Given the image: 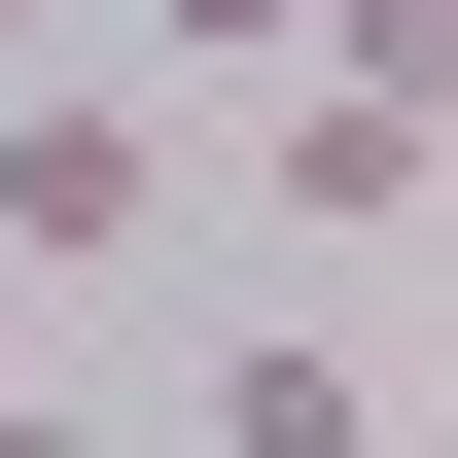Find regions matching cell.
<instances>
[{
	"mask_svg": "<svg viewBox=\"0 0 458 458\" xmlns=\"http://www.w3.org/2000/svg\"><path fill=\"white\" fill-rule=\"evenodd\" d=\"M141 247H176V141L106 106V71H0V318L36 283H141Z\"/></svg>",
	"mask_w": 458,
	"mask_h": 458,
	"instance_id": "1",
	"label": "cell"
},
{
	"mask_svg": "<svg viewBox=\"0 0 458 458\" xmlns=\"http://www.w3.org/2000/svg\"><path fill=\"white\" fill-rule=\"evenodd\" d=\"M423 71H283V247H423Z\"/></svg>",
	"mask_w": 458,
	"mask_h": 458,
	"instance_id": "2",
	"label": "cell"
},
{
	"mask_svg": "<svg viewBox=\"0 0 458 458\" xmlns=\"http://www.w3.org/2000/svg\"><path fill=\"white\" fill-rule=\"evenodd\" d=\"M212 458H388V352H352V318H247L212 352Z\"/></svg>",
	"mask_w": 458,
	"mask_h": 458,
	"instance_id": "3",
	"label": "cell"
},
{
	"mask_svg": "<svg viewBox=\"0 0 458 458\" xmlns=\"http://www.w3.org/2000/svg\"><path fill=\"white\" fill-rule=\"evenodd\" d=\"M141 36H176V71H423L458 0H141Z\"/></svg>",
	"mask_w": 458,
	"mask_h": 458,
	"instance_id": "4",
	"label": "cell"
},
{
	"mask_svg": "<svg viewBox=\"0 0 458 458\" xmlns=\"http://www.w3.org/2000/svg\"><path fill=\"white\" fill-rule=\"evenodd\" d=\"M0 458H106V423H71V388H0Z\"/></svg>",
	"mask_w": 458,
	"mask_h": 458,
	"instance_id": "5",
	"label": "cell"
},
{
	"mask_svg": "<svg viewBox=\"0 0 458 458\" xmlns=\"http://www.w3.org/2000/svg\"><path fill=\"white\" fill-rule=\"evenodd\" d=\"M36 36H71V0H0V71H36Z\"/></svg>",
	"mask_w": 458,
	"mask_h": 458,
	"instance_id": "6",
	"label": "cell"
},
{
	"mask_svg": "<svg viewBox=\"0 0 458 458\" xmlns=\"http://www.w3.org/2000/svg\"><path fill=\"white\" fill-rule=\"evenodd\" d=\"M0 388H36V318H0Z\"/></svg>",
	"mask_w": 458,
	"mask_h": 458,
	"instance_id": "7",
	"label": "cell"
}]
</instances>
